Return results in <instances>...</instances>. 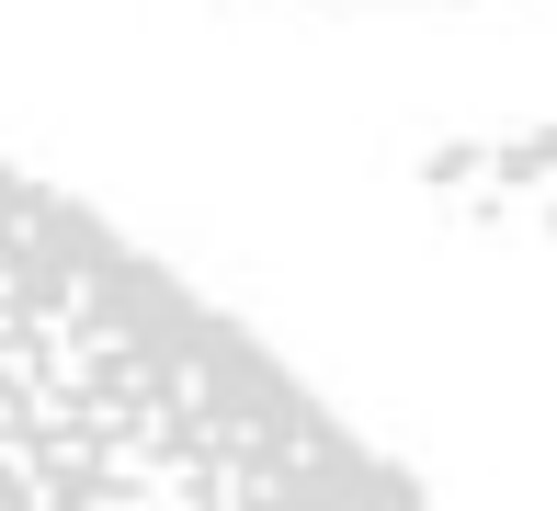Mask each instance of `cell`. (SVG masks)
<instances>
[{
  "label": "cell",
  "instance_id": "obj_1",
  "mask_svg": "<svg viewBox=\"0 0 557 511\" xmlns=\"http://www.w3.org/2000/svg\"><path fill=\"white\" fill-rule=\"evenodd\" d=\"M0 511H433L227 307L0 160Z\"/></svg>",
  "mask_w": 557,
  "mask_h": 511
}]
</instances>
